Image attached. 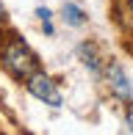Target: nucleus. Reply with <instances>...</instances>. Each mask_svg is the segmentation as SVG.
<instances>
[{
	"label": "nucleus",
	"mask_w": 133,
	"mask_h": 135,
	"mask_svg": "<svg viewBox=\"0 0 133 135\" xmlns=\"http://www.w3.org/2000/svg\"><path fill=\"white\" fill-rule=\"evenodd\" d=\"M64 22L66 25H72V28H81L83 22H86V14H83V8L78 3H64Z\"/></svg>",
	"instance_id": "obj_4"
},
{
	"label": "nucleus",
	"mask_w": 133,
	"mask_h": 135,
	"mask_svg": "<svg viewBox=\"0 0 133 135\" xmlns=\"http://www.w3.org/2000/svg\"><path fill=\"white\" fill-rule=\"evenodd\" d=\"M36 14H39L42 25H45V33H53V25H50V11H47V8H39Z\"/></svg>",
	"instance_id": "obj_6"
},
{
	"label": "nucleus",
	"mask_w": 133,
	"mask_h": 135,
	"mask_svg": "<svg viewBox=\"0 0 133 135\" xmlns=\"http://www.w3.org/2000/svg\"><path fill=\"white\" fill-rule=\"evenodd\" d=\"M108 85H111V91L119 97V99L133 102V83L128 80V75H125V69L119 64H111V66H108Z\"/></svg>",
	"instance_id": "obj_3"
},
{
	"label": "nucleus",
	"mask_w": 133,
	"mask_h": 135,
	"mask_svg": "<svg viewBox=\"0 0 133 135\" xmlns=\"http://www.w3.org/2000/svg\"><path fill=\"white\" fill-rule=\"evenodd\" d=\"M3 66L11 72L14 77H31V75H36V55L28 50L22 41H11V44H6V50H3Z\"/></svg>",
	"instance_id": "obj_1"
},
{
	"label": "nucleus",
	"mask_w": 133,
	"mask_h": 135,
	"mask_svg": "<svg viewBox=\"0 0 133 135\" xmlns=\"http://www.w3.org/2000/svg\"><path fill=\"white\" fill-rule=\"evenodd\" d=\"M28 91H31L36 99H42L45 105H53V108H61V102H64L58 85L53 83L47 75H31L28 77Z\"/></svg>",
	"instance_id": "obj_2"
},
{
	"label": "nucleus",
	"mask_w": 133,
	"mask_h": 135,
	"mask_svg": "<svg viewBox=\"0 0 133 135\" xmlns=\"http://www.w3.org/2000/svg\"><path fill=\"white\" fill-rule=\"evenodd\" d=\"M81 55H83V64H86V66H92V72L97 75V72H100V66H97V55H94V47H92V44H81Z\"/></svg>",
	"instance_id": "obj_5"
},
{
	"label": "nucleus",
	"mask_w": 133,
	"mask_h": 135,
	"mask_svg": "<svg viewBox=\"0 0 133 135\" xmlns=\"http://www.w3.org/2000/svg\"><path fill=\"white\" fill-rule=\"evenodd\" d=\"M128 130H130V132H133V108H130V110H128Z\"/></svg>",
	"instance_id": "obj_7"
},
{
	"label": "nucleus",
	"mask_w": 133,
	"mask_h": 135,
	"mask_svg": "<svg viewBox=\"0 0 133 135\" xmlns=\"http://www.w3.org/2000/svg\"><path fill=\"white\" fill-rule=\"evenodd\" d=\"M0 17H3V6H0Z\"/></svg>",
	"instance_id": "obj_8"
}]
</instances>
